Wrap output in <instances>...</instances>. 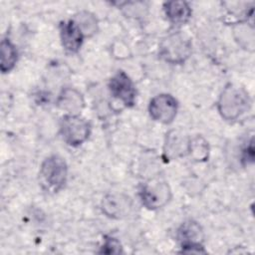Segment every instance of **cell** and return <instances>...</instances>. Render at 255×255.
I'll return each mask as SVG.
<instances>
[{"mask_svg": "<svg viewBox=\"0 0 255 255\" xmlns=\"http://www.w3.org/2000/svg\"><path fill=\"white\" fill-rule=\"evenodd\" d=\"M251 108V99L245 89L228 84L222 90L218 101L217 110L221 118L227 122L238 120Z\"/></svg>", "mask_w": 255, "mask_h": 255, "instance_id": "obj_1", "label": "cell"}, {"mask_svg": "<svg viewBox=\"0 0 255 255\" xmlns=\"http://www.w3.org/2000/svg\"><path fill=\"white\" fill-rule=\"evenodd\" d=\"M191 49L190 38L186 34L176 31L168 34L161 40L158 53L165 62L172 65H180L189 58Z\"/></svg>", "mask_w": 255, "mask_h": 255, "instance_id": "obj_2", "label": "cell"}, {"mask_svg": "<svg viewBox=\"0 0 255 255\" xmlns=\"http://www.w3.org/2000/svg\"><path fill=\"white\" fill-rule=\"evenodd\" d=\"M40 181L45 189L52 192L61 190L67 181L68 165L59 155H50L44 159L40 167Z\"/></svg>", "mask_w": 255, "mask_h": 255, "instance_id": "obj_3", "label": "cell"}, {"mask_svg": "<svg viewBox=\"0 0 255 255\" xmlns=\"http://www.w3.org/2000/svg\"><path fill=\"white\" fill-rule=\"evenodd\" d=\"M138 195L145 208L156 210L169 202L171 199V189L165 180L152 178L141 184Z\"/></svg>", "mask_w": 255, "mask_h": 255, "instance_id": "obj_4", "label": "cell"}, {"mask_svg": "<svg viewBox=\"0 0 255 255\" xmlns=\"http://www.w3.org/2000/svg\"><path fill=\"white\" fill-rule=\"evenodd\" d=\"M60 132L65 142L69 145L79 146L89 138L91 125L80 115H64L60 123Z\"/></svg>", "mask_w": 255, "mask_h": 255, "instance_id": "obj_5", "label": "cell"}, {"mask_svg": "<svg viewBox=\"0 0 255 255\" xmlns=\"http://www.w3.org/2000/svg\"><path fill=\"white\" fill-rule=\"evenodd\" d=\"M178 111V103L174 97L169 94H159L153 97L148 104V113L150 118L160 124H171Z\"/></svg>", "mask_w": 255, "mask_h": 255, "instance_id": "obj_6", "label": "cell"}, {"mask_svg": "<svg viewBox=\"0 0 255 255\" xmlns=\"http://www.w3.org/2000/svg\"><path fill=\"white\" fill-rule=\"evenodd\" d=\"M111 95L123 106L130 108L135 104L136 90L132 80L124 71L117 72L109 81Z\"/></svg>", "mask_w": 255, "mask_h": 255, "instance_id": "obj_7", "label": "cell"}, {"mask_svg": "<svg viewBox=\"0 0 255 255\" xmlns=\"http://www.w3.org/2000/svg\"><path fill=\"white\" fill-rule=\"evenodd\" d=\"M101 208L106 216L113 219H123L130 214L132 200L124 193H109L102 199Z\"/></svg>", "mask_w": 255, "mask_h": 255, "instance_id": "obj_8", "label": "cell"}, {"mask_svg": "<svg viewBox=\"0 0 255 255\" xmlns=\"http://www.w3.org/2000/svg\"><path fill=\"white\" fill-rule=\"evenodd\" d=\"M59 31L61 43L65 51L71 54L78 53L83 45L85 36L73 19L61 22L59 25Z\"/></svg>", "mask_w": 255, "mask_h": 255, "instance_id": "obj_9", "label": "cell"}, {"mask_svg": "<svg viewBox=\"0 0 255 255\" xmlns=\"http://www.w3.org/2000/svg\"><path fill=\"white\" fill-rule=\"evenodd\" d=\"M56 105L65 112V115L79 116L85 107V100L77 89L64 88L57 97Z\"/></svg>", "mask_w": 255, "mask_h": 255, "instance_id": "obj_10", "label": "cell"}, {"mask_svg": "<svg viewBox=\"0 0 255 255\" xmlns=\"http://www.w3.org/2000/svg\"><path fill=\"white\" fill-rule=\"evenodd\" d=\"M164 15L174 25H183L191 18V8L185 1H168L163 4Z\"/></svg>", "mask_w": 255, "mask_h": 255, "instance_id": "obj_11", "label": "cell"}, {"mask_svg": "<svg viewBox=\"0 0 255 255\" xmlns=\"http://www.w3.org/2000/svg\"><path fill=\"white\" fill-rule=\"evenodd\" d=\"M188 141L189 138H187L182 132L178 130H170L168 133H166L164 143L165 156L171 159L183 156L185 153H187Z\"/></svg>", "mask_w": 255, "mask_h": 255, "instance_id": "obj_12", "label": "cell"}, {"mask_svg": "<svg viewBox=\"0 0 255 255\" xmlns=\"http://www.w3.org/2000/svg\"><path fill=\"white\" fill-rule=\"evenodd\" d=\"M177 238L183 245L202 244L204 233L199 223L193 220H187L183 222L177 230Z\"/></svg>", "mask_w": 255, "mask_h": 255, "instance_id": "obj_13", "label": "cell"}, {"mask_svg": "<svg viewBox=\"0 0 255 255\" xmlns=\"http://www.w3.org/2000/svg\"><path fill=\"white\" fill-rule=\"evenodd\" d=\"M233 34L235 40L244 49L253 51L254 50V27L253 23L246 21H240L233 27Z\"/></svg>", "mask_w": 255, "mask_h": 255, "instance_id": "obj_14", "label": "cell"}, {"mask_svg": "<svg viewBox=\"0 0 255 255\" xmlns=\"http://www.w3.org/2000/svg\"><path fill=\"white\" fill-rule=\"evenodd\" d=\"M17 60L18 52L15 45L8 38H4L1 41V72L5 74L13 70Z\"/></svg>", "mask_w": 255, "mask_h": 255, "instance_id": "obj_15", "label": "cell"}, {"mask_svg": "<svg viewBox=\"0 0 255 255\" xmlns=\"http://www.w3.org/2000/svg\"><path fill=\"white\" fill-rule=\"evenodd\" d=\"M73 21L77 24L85 38L92 37L98 31V20L96 16L89 11H80L74 16Z\"/></svg>", "mask_w": 255, "mask_h": 255, "instance_id": "obj_16", "label": "cell"}, {"mask_svg": "<svg viewBox=\"0 0 255 255\" xmlns=\"http://www.w3.org/2000/svg\"><path fill=\"white\" fill-rule=\"evenodd\" d=\"M187 153L196 161H204L208 158L209 145L206 139L201 135H195L189 138Z\"/></svg>", "mask_w": 255, "mask_h": 255, "instance_id": "obj_17", "label": "cell"}, {"mask_svg": "<svg viewBox=\"0 0 255 255\" xmlns=\"http://www.w3.org/2000/svg\"><path fill=\"white\" fill-rule=\"evenodd\" d=\"M100 252L106 253V254L122 253V245L118 239L111 236H107L104 239V244Z\"/></svg>", "mask_w": 255, "mask_h": 255, "instance_id": "obj_18", "label": "cell"}, {"mask_svg": "<svg viewBox=\"0 0 255 255\" xmlns=\"http://www.w3.org/2000/svg\"><path fill=\"white\" fill-rule=\"evenodd\" d=\"M254 159V147H253V138L247 143V145L242 149L241 161L244 165L252 163Z\"/></svg>", "mask_w": 255, "mask_h": 255, "instance_id": "obj_19", "label": "cell"}]
</instances>
